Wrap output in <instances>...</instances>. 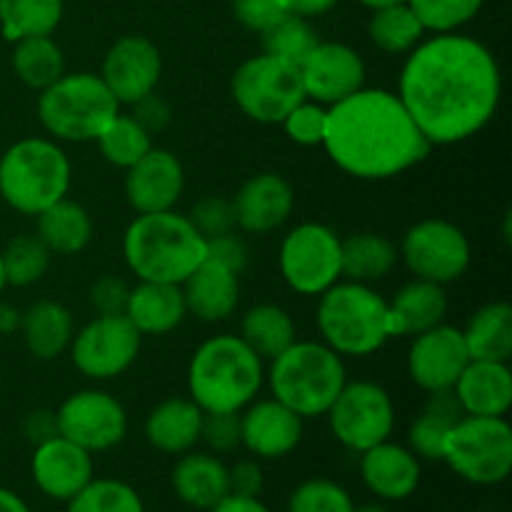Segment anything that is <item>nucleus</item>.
Instances as JSON below:
<instances>
[{
  "label": "nucleus",
  "instance_id": "obj_1",
  "mask_svg": "<svg viewBox=\"0 0 512 512\" xmlns=\"http://www.w3.org/2000/svg\"><path fill=\"white\" fill-rule=\"evenodd\" d=\"M398 98L433 148L478 135L498 113L503 73L488 45L470 35L438 33L408 53Z\"/></svg>",
  "mask_w": 512,
  "mask_h": 512
},
{
  "label": "nucleus",
  "instance_id": "obj_2",
  "mask_svg": "<svg viewBox=\"0 0 512 512\" xmlns=\"http://www.w3.org/2000/svg\"><path fill=\"white\" fill-rule=\"evenodd\" d=\"M323 148L343 173L358 180H390L423 163L425 140L398 93L360 88L328 108Z\"/></svg>",
  "mask_w": 512,
  "mask_h": 512
},
{
  "label": "nucleus",
  "instance_id": "obj_3",
  "mask_svg": "<svg viewBox=\"0 0 512 512\" xmlns=\"http://www.w3.org/2000/svg\"><path fill=\"white\" fill-rule=\"evenodd\" d=\"M263 380L265 360L240 335H213L188 365L190 400L203 413H240L260 393Z\"/></svg>",
  "mask_w": 512,
  "mask_h": 512
},
{
  "label": "nucleus",
  "instance_id": "obj_4",
  "mask_svg": "<svg viewBox=\"0 0 512 512\" xmlns=\"http://www.w3.org/2000/svg\"><path fill=\"white\" fill-rule=\"evenodd\" d=\"M123 258L138 280L180 285L205 260V238L188 215L145 213L125 228Z\"/></svg>",
  "mask_w": 512,
  "mask_h": 512
},
{
  "label": "nucleus",
  "instance_id": "obj_5",
  "mask_svg": "<svg viewBox=\"0 0 512 512\" xmlns=\"http://www.w3.org/2000/svg\"><path fill=\"white\" fill-rule=\"evenodd\" d=\"M318 298L315 320L323 343L343 358H365L398 338L390 303L373 285L338 280Z\"/></svg>",
  "mask_w": 512,
  "mask_h": 512
},
{
  "label": "nucleus",
  "instance_id": "obj_6",
  "mask_svg": "<svg viewBox=\"0 0 512 512\" xmlns=\"http://www.w3.org/2000/svg\"><path fill=\"white\" fill-rule=\"evenodd\" d=\"M345 383L343 355L323 340H295L270 360V393L303 420L328 413Z\"/></svg>",
  "mask_w": 512,
  "mask_h": 512
},
{
  "label": "nucleus",
  "instance_id": "obj_7",
  "mask_svg": "<svg viewBox=\"0 0 512 512\" xmlns=\"http://www.w3.org/2000/svg\"><path fill=\"white\" fill-rule=\"evenodd\" d=\"M73 165L58 140L23 138L0 158V195L13 210L38 215L65 198Z\"/></svg>",
  "mask_w": 512,
  "mask_h": 512
},
{
  "label": "nucleus",
  "instance_id": "obj_8",
  "mask_svg": "<svg viewBox=\"0 0 512 512\" xmlns=\"http://www.w3.org/2000/svg\"><path fill=\"white\" fill-rule=\"evenodd\" d=\"M118 113L120 103L98 73H65L38 95L40 125L65 143H95Z\"/></svg>",
  "mask_w": 512,
  "mask_h": 512
},
{
  "label": "nucleus",
  "instance_id": "obj_9",
  "mask_svg": "<svg viewBox=\"0 0 512 512\" xmlns=\"http://www.w3.org/2000/svg\"><path fill=\"white\" fill-rule=\"evenodd\" d=\"M443 463L470 485H500L512 470V428L505 418L463 415L445 440Z\"/></svg>",
  "mask_w": 512,
  "mask_h": 512
},
{
  "label": "nucleus",
  "instance_id": "obj_10",
  "mask_svg": "<svg viewBox=\"0 0 512 512\" xmlns=\"http://www.w3.org/2000/svg\"><path fill=\"white\" fill-rule=\"evenodd\" d=\"M230 93L240 113L263 125H280L285 115L305 100L300 70L273 55H253L238 65Z\"/></svg>",
  "mask_w": 512,
  "mask_h": 512
},
{
  "label": "nucleus",
  "instance_id": "obj_11",
  "mask_svg": "<svg viewBox=\"0 0 512 512\" xmlns=\"http://www.w3.org/2000/svg\"><path fill=\"white\" fill-rule=\"evenodd\" d=\"M280 275L298 295H323L343 280V238L325 223H300L280 243Z\"/></svg>",
  "mask_w": 512,
  "mask_h": 512
},
{
  "label": "nucleus",
  "instance_id": "obj_12",
  "mask_svg": "<svg viewBox=\"0 0 512 512\" xmlns=\"http://www.w3.org/2000/svg\"><path fill=\"white\" fill-rule=\"evenodd\" d=\"M325 415L335 440L353 453L385 443L395 428L393 398L373 380H348Z\"/></svg>",
  "mask_w": 512,
  "mask_h": 512
},
{
  "label": "nucleus",
  "instance_id": "obj_13",
  "mask_svg": "<svg viewBox=\"0 0 512 512\" xmlns=\"http://www.w3.org/2000/svg\"><path fill=\"white\" fill-rule=\"evenodd\" d=\"M398 253L405 268L415 278L438 285H448L463 278L473 260L468 235L458 225L443 218L418 220L403 235Z\"/></svg>",
  "mask_w": 512,
  "mask_h": 512
},
{
  "label": "nucleus",
  "instance_id": "obj_14",
  "mask_svg": "<svg viewBox=\"0 0 512 512\" xmlns=\"http://www.w3.org/2000/svg\"><path fill=\"white\" fill-rule=\"evenodd\" d=\"M143 335L125 315H95L70 340L73 365L90 380H113L135 363Z\"/></svg>",
  "mask_w": 512,
  "mask_h": 512
},
{
  "label": "nucleus",
  "instance_id": "obj_15",
  "mask_svg": "<svg viewBox=\"0 0 512 512\" xmlns=\"http://www.w3.org/2000/svg\"><path fill=\"white\" fill-rule=\"evenodd\" d=\"M55 423L58 435L90 455L115 448L128 433V413L123 403L105 390H80L65 398L55 410Z\"/></svg>",
  "mask_w": 512,
  "mask_h": 512
},
{
  "label": "nucleus",
  "instance_id": "obj_16",
  "mask_svg": "<svg viewBox=\"0 0 512 512\" xmlns=\"http://www.w3.org/2000/svg\"><path fill=\"white\" fill-rule=\"evenodd\" d=\"M98 75L120 105H133L158 90L163 58L158 45L145 35H123L108 48Z\"/></svg>",
  "mask_w": 512,
  "mask_h": 512
},
{
  "label": "nucleus",
  "instance_id": "obj_17",
  "mask_svg": "<svg viewBox=\"0 0 512 512\" xmlns=\"http://www.w3.org/2000/svg\"><path fill=\"white\" fill-rule=\"evenodd\" d=\"M298 70L305 98L325 108L365 88V73H368L358 50L345 43H323V40L310 50Z\"/></svg>",
  "mask_w": 512,
  "mask_h": 512
},
{
  "label": "nucleus",
  "instance_id": "obj_18",
  "mask_svg": "<svg viewBox=\"0 0 512 512\" xmlns=\"http://www.w3.org/2000/svg\"><path fill=\"white\" fill-rule=\"evenodd\" d=\"M470 363L463 330L453 325H435L425 333L413 335L408 350V375L423 393L450 390Z\"/></svg>",
  "mask_w": 512,
  "mask_h": 512
},
{
  "label": "nucleus",
  "instance_id": "obj_19",
  "mask_svg": "<svg viewBox=\"0 0 512 512\" xmlns=\"http://www.w3.org/2000/svg\"><path fill=\"white\" fill-rule=\"evenodd\" d=\"M185 190V170L178 155L165 148H150L125 170V200L138 215L175 210Z\"/></svg>",
  "mask_w": 512,
  "mask_h": 512
},
{
  "label": "nucleus",
  "instance_id": "obj_20",
  "mask_svg": "<svg viewBox=\"0 0 512 512\" xmlns=\"http://www.w3.org/2000/svg\"><path fill=\"white\" fill-rule=\"evenodd\" d=\"M303 440V418L280 400H253L240 410V445L260 460H280Z\"/></svg>",
  "mask_w": 512,
  "mask_h": 512
},
{
  "label": "nucleus",
  "instance_id": "obj_21",
  "mask_svg": "<svg viewBox=\"0 0 512 512\" xmlns=\"http://www.w3.org/2000/svg\"><path fill=\"white\" fill-rule=\"evenodd\" d=\"M30 473H33L40 493L60 500V503H68L95 478L93 455L80 445L70 443L63 435H53L35 445Z\"/></svg>",
  "mask_w": 512,
  "mask_h": 512
},
{
  "label": "nucleus",
  "instance_id": "obj_22",
  "mask_svg": "<svg viewBox=\"0 0 512 512\" xmlns=\"http://www.w3.org/2000/svg\"><path fill=\"white\" fill-rule=\"evenodd\" d=\"M230 200L238 230L248 235H268L293 215L295 190L280 173H258L250 175Z\"/></svg>",
  "mask_w": 512,
  "mask_h": 512
},
{
  "label": "nucleus",
  "instance_id": "obj_23",
  "mask_svg": "<svg viewBox=\"0 0 512 512\" xmlns=\"http://www.w3.org/2000/svg\"><path fill=\"white\" fill-rule=\"evenodd\" d=\"M360 478L380 503H400L418 490L423 468L408 445L385 440L360 453Z\"/></svg>",
  "mask_w": 512,
  "mask_h": 512
},
{
  "label": "nucleus",
  "instance_id": "obj_24",
  "mask_svg": "<svg viewBox=\"0 0 512 512\" xmlns=\"http://www.w3.org/2000/svg\"><path fill=\"white\" fill-rule=\"evenodd\" d=\"M188 315L200 323H220L235 313L240 300V280L225 265L205 258L188 278L180 283Z\"/></svg>",
  "mask_w": 512,
  "mask_h": 512
},
{
  "label": "nucleus",
  "instance_id": "obj_25",
  "mask_svg": "<svg viewBox=\"0 0 512 512\" xmlns=\"http://www.w3.org/2000/svg\"><path fill=\"white\" fill-rule=\"evenodd\" d=\"M453 390L465 415L505 418L512 405L510 365L495 360H470Z\"/></svg>",
  "mask_w": 512,
  "mask_h": 512
},
{
  "label": "nucleus",
  "instance_id": "obj_26",
  "mask_svg": "<svg viewBox=\"0 0 512 512\" xmlns=\"http://www.w3.org/2000/svg\"><path fill=\"white\" fill-rule=\"evenodd\" d=\"M173 493L180 503L193 510H205L220 503L230 493L228 465L213 453H183L170 475Z\"/></svg>",
  "mask_w": 512,
  "mask_h": 512
},
{
  "label": "nucleus",
  "instance_id": "obj_27",
  "mask_svg": "<svg viewBox=\"0 0 512 512\" xmlns=\"http://www.w3.org/2000/svg\"><path fill=\"white\" fill-rule=\"evenodd\" d=\"M125 318L133 323L140 335H168L180 328L188 318L185 298L180 285L175 283H150L138 280V285L130 288L128 308Z\"/></svg>",
  "mask_w": 512,
  "mask_h": 512
},
{
  "label": "nucleus",
  "instance_id": "obj_28",
  "mask_svg": "<svg viewBox=\"0 0 512 512\" xmlns=\"http://www.w3.org/2000/svg\"><path fill=\"white\" fill-rule=\"evenodd\" d=\"M203 410L190 398H168L145 418V440L165 455L190 453L200 443Z\"/></svg>",
  "mask_w": 512,
  "mask_h": 512
},
{
  "label": "nucleus",
  "instance_id": "obj_29",
  "mask_svg": "<svg viewBox=\"0 0 512 512\" xmlns=\"http://www.w3.org/2000/svg\"><path fill=\"white\" fill-rule=\"evenodd\" d=\"M388 303L398 338L425 333V330L445 323V315H448V293H445V285L430 283V280H410Z\"/></svg>",
  "mask_w": 512,
  "mask_h": 512
},
{
  "label": "nucleus",
  "instance_id": "obj_30",
  "mask_svg": "<svg viewBox=\"0 0 512 512\" xmlns=\"http://www.w3.org/2000/svg\"><path fill=\"white\" fill-rule=\"evenodd\" d=\"M20 333L33 358L55 360L70 348L75 335L73 315L58 300H38L20 313Z\"/></svg>",
  "mask_w": 512,
  "mask_h": 512
},
{
  "label": "nucleus",
  "instance_id": "obj_31",
  "mask_svg": "<svg viewBox=\"0 0 512 512\" xmlns=\"http://www.w3.org/2000/svg\"><path fill=\"white\" fill-rule=\"evenodd\" d=\"M35 235L53 255H78L93 240V218L68 195L35 215Z\"/></svg>",
  "mask_w": 512,
  "mask_h": 512
},
{
  "label": "nucleus",
  "instance_id": "obj_32",
  "mask_svg": "<svg viewBox=\"0 0 512 512\" xmlns=\"http://www.w3.org/2000/svg\"><path fill=\"white\" fill-rule=\"evenodd\" d=\"M465 348L470 360H495L510 363L512 358V305L493 300L470 315L463 328Z\"/></svg>",
  "mask_w": 512,
  "mask_h": 512
},
{
  "label": "nucleus",
  "instance_id": "obj_33",
  "mask_svg": "<svg viewBox=\"0 0 512 512\" xmlns=\"http://www.w3.org/2000/svg\"><path fill=\"white\" fill-rule=\"evenodd\" d=\"M398 260V245L383 233L363 230L343 240V280L373 285L388 278Z\"/></svg>",
  "mask_w": 512,
  "mask_h": 512
},
{
  "label": "nucleus",
  "instance_id": "obj_34",
  "mask_svg": "<svg viewBox=\"0 0 512 512\" xmlns=\"http://www.w3.org/2000/svg\"><path fill=\"white\" fill-rule=\"evenodd\" d=\"M238 335L263 360H273L298 340L290 313L275 303H258L245 310Z\"/></svg>",
  "mask_w": 512,
  "mask_h": 512
},
{
  "label": "nucleus",
  "instance_id": "obj_35",
  "mask_svg": "<svg viewBox=\"0 0 512 512\" xmlns=\"http://www.w3.org/2000/svg\"><path fill=\"white\" fill-rule=\"evenodd\" d=\"M13 70L20 83L30 90H45L60 75H65V55L53 35H33V38L15 40Z\"/></svg>",
  "mask_w": 512,
  "mask_h": 512
},
{
  "label": "nucleus",
  "instance_id": "obj_36",
  "mask_svg": "<svg viewBox=\"0 0 512 512\" xmlns=\"http://www.w3.org/2000/svg\"><path fill=\"white\" fill-rule=\"evenodd\" d=\"M368 35L370 43L388 55L410 53L423 40L425 28L415 10L408 3L388 5V8L370 10Z\"/></svg>",
  "mask_w": 512,
  "mask_h": 512
},
{
  "label": "nucleus",
  "instance_id": "obj_37",
  "mask_svg": "<svg viewBox=\"0 0 512 512\" xmlns=\"http://www.w3.org/2000/svg\"><path fill=\"white\" fill-rule=\"evenodd\" d=\"M63 20V0H0V28L5 40L53 35Z\"/></svg>",
  "mask_w": 512,
  "mask_h": 512
},
{
  "label": "nucleus",
  "instance_id": "obj_38",
  "mask_svg": "<svg viewBox=\"0 0 512 512\" xmlns=\"http://www.w3.org/2000/svg\"><path fill=\"white\" fill-rule=\"evenodd\" d=\"M95 145L110 165L128 170L153 148V135L130 113H118L100 130Z\"/></svg>",
  "mask_w": 512,
  "mask_h": 512
},
{
  "label": "nucleus",
  "instance_id": "obj_39",
  "mask_svg": "<svg viewBox=\"0 0 512 512\" xmlns=\"http://www.w3.org/2000/svg\"><path fill=\"white\" fill-rule=\"evenodd\" d=\"M263 40V53L283 60V63L300 68L303 60L308 58L310 50L320 43L318 30L313 28L310 18L285 13L283 18L275 20L268 30L260 33Z\"/></svg>",
  "mask_w": 512,
  "mask_h": 512
},
{
  "label": "nucleus",
  "instance_id": "obj_40",
  "mask_svg": "<svg viewBox=\"0 0 512 512\" xmlns=\"http://www.w3.org/2000/svg\"><path fill=\"white\" fill-rule=\"evenodd\" d=\"M0 258H3L5 280H8V285L28 288V285H35L38 280L45 278L53 253H50L48 245H45L38 235L23 233L15 235V238L5 245Z\"/></svg>",
  "mask_w": 512,
  "mask_h": 512
},
{
  "label": "nucleus",
  "instance_id": "obj_41",
  "mask_svg": "<svg viewBox=\"0 0 512 512\" xmlns=\"http://www.w3.org/2000/svg\"><path fill=\"white\" fill-rule=\"evenodd\" d=\"M68 512H145V505L138 490L125 480L93 478L68 500Z\"/></svg>",
  "mask_w": 512,
  "mask_h": 512
},
{
  "label": "nucleus",
  "instance_id": "obj_42",
  "mask_svg": "<svg viewBox=\"0 0 512 512\" xmlns=\"http://www.w3.org/2000/svg\"><path fill=\"white\" fill-rule=\"evenodd\" d=\"M485 0H408L425 33H458L480 13Z\"/></svg>",
  "mask_w": 512,
  "mask_h": 512
},
{
  "label": "nucleus",
  "instance_id": "obj_43",
  "mask_svg": "<svg viewBox=\"0 0 512 512\" xmlns=\"http://www.w3.org/2000/svg\"><path fill=\"white\" fill-rule=\"evenodd\" d=\"M288 512H355L353 495L328 478H310L293 490Z\"/></svg>",
  "mask_w": 512,
  "mask_h": 512
},
{
  "label": "nucleus",
  "instance_id": "obj_44",
  "mask_svg": "<svg viewBox=\"0 0 512 512\" xmlns=\"http://www.w3.org/2000/svg\"><path fill=\"white\" fill-rule=\"evenodd\" d=\"M283 130L288 140L300 148H323L325 128H328V108L305 98L283 118Z\"/></svg>",
  "mask_w": 512,
  "mask_h": 512
},
{
  "label": "nucleus",
  "instance_id": "obj_45",
  "mask_svg": "<svg viewBox=\"0 0 512 512\" xmlns=\"http://www.w3.org/2000/svg\"><path fill=\"white\" fill-rule=\"evenodd\" d=\"M453 425V420L440 418V415L423 408L418 418H415L408 428L410 453L418 460H435V463H443L445 440H448V433Z\"/></svg>",
  "mask_w": 512,
  "mask_h": 512
},
{
  "label": "nucleus",
  "instance_id": "obj_46",
  "mask_svg": "<svg viewBox=\"0 0 512 512\" xmlns=\"http://www.w3.org/2000/svg\"><path fill=\"white\" fill-rule=\"evenodd\" d=\"M188 220L205 240L238 228L235 225L233 200L223 198V195H203L200 200H195Z\"/></svg>",
  "mask_w": 512,
  "mask_h": 512
},
{
  "label": "nucleus",
  "instance_id": "obj_47",
  "mask_svg": "<svg viewBox=\"0 0 512 512\" xmlns=\"http://www.w3.org/2000/svg\"><path fill=\"white\" fill-rule=\"evenodd\" d=\"M200 443L213 455L233 453L240 448V413H205L200 428Z\"/></svg>",
  "mask_w": 512,
  "mask_h": 512
},
{
  "label": "nucleus",
  "instance_id": "obj_48",
  "mask_svg": "<svg viewBox=\"0 0 512 512\" xmlns=\"http://www.w3.org/2000/svg\"><path fill=\"white\" fill-rule=\"evenodd\" d=\"M130 298L128 280L120 275H100L88 290V300L95 315H125Z\"/></svg>",
  "mask_w": 512,
  "mask_h": 512
},
{
  "label": "nucleus",
  "instance_id": "obj_49",
  "mask_svg": "<svg viewBox=\"0 0 512 512\" xmlns=\"http://www.w3.org/2000/svg\"><path fill=\"white\" fill-rule=\"evenodd\" d=\"M235 20L250 33H263L285 15L278 0H230Z\"/></svg>",
  "mask_w": 512,
  "mask_h": 512
},
{
  "label": "nucleus",
  "instance_id": "obj_50",
  "mask_svg": "<svg viewBox=\"0 0 512 512\" xmlns=\"http://www.w3.org/2000/svg\"><path fill=\"white\" fill-rule=\"evenodd\" d=\"M205 258L215 260V263L225 265L233 273H243L248 268V245L240 235H235V230L223 235H215V238L205 240Z\"/></svg>",
  "mask_w": 512,
  "mask_h": 512
},
{
  "label": "nucleus",
  "instance_id": "obj_51",
  "mask_svg": "<svg viewBox=\"0 0 512 512\" xmlns=\"http://www.w3.org/2000/svg\"><path fill=\"white\" fill-rule=\"evenodd\" d=\"M130 115L148 130L150 135L163 133L170 123H173V108L165 98H160L158 93H148L145 98H140L138 103L130 105Z\"/></svg>",
  "mask_w": 512,
  "mask_h": 512
},
{
  "label": "nucleus",
  "instance_id": "obj_52",
  "mask_svg": "<svg viewBox=\"0 0 512 512\" xmlns=\"http://www.w3.org/2000/svg\"><path fill=\"white\" fill-rule=\"evenodd\" d=\"M228 475H230V493L260 498V493H263L265 488V473L258 465V460H238L233 468H228Z\"/></svg>",
  "mask_w": 512,
  "mask_h": 512
},
{
  "label": "nucleus",
  "instance_id": "obj_53",
  "mask_svg": "<svg viewBox=\"0 0 512 512\" xmlns=\"http://www.w3.org/2000/svg\"><path fill=\"white\" fill-rule=\"evenodd\" d=\"M25 435H28V440H33L35 445H40L43 440L58 435L55 413H50V410H38V413H30L28 418H25Z\"/></svg>",
  "mask_w": 512,
  "mask_h": 512
},
{
  "label": "nucleus",
  "instance_id": "obj_54",
  "mask_svg": "<svg viewBox=\"0 0 512 512\" xmlns=\"http://www.w3.org/2000/svg\"><path fill=\"white\" fill-rule=\"evenodd\" d=\"M280 8L290 15H300V18H318V15L330 13L340 0H278Z\"/></svg>",
  "mask_w": 512,
  "mask_h": 512
},
{
  "label": "nucleus",
  "instance_id": "obj_55",
  "mask_svg": "<svg viewBox=\"0 0 512 512\" xmlns=\"http://www.w3.org/2000/svg\"><path fill=\"white\" fill-rule=\"evenodd\" d=\"M208 512H270V508L260 498L228 493L218 505H215V508H210Z\"/></svg>",
  "mask_w": 512,
  "mask_h": 512
},
{
  "label": "nucleus",
  "instance_id": "obj_56",
  "mask_svg": "<svg viewBox=\"0 0 512 512\" xmlns=\"http://www.w3.org/2000/svg\"><path fill=\"white\" fill-rule=\"evenodd\" d=\"M0 512H33L28 508L20 495H15L13 490L8 488H0Z\"/></svg>",
  "mask_w": 512,
  "mask_h": 512
},
{
  "label": "nucleus",
  "instance_id": "obj_57",
  "mask_svg": "<svg viewBox=\"0 0 512 512\" xmlns=\"http://www.w3.org/2000/svg\"><path fill=\"white\" fill-rule=\"evenodd\" d=\"M15 328H20V313L10 305H0V333L8 335Z\"/></svg>",
  "mask_w": 512,
  "mask_h": 512
},
{
  "label": "nucleus",
  "instance_id": "obj_58",
  "mask_svg": "<svg viewBox=\"0 0 512 512\" xmlns=\"http://www.w3.org/2000/svg\"><path fill=\"white\" fill-rule=\"evenodd\" d=\"M358 3L365 5L368 10H378V8H388V5L408 3V0H358Z\"/></svg>",
  "mask_w": 512,
  "mask_h": 512
},
{
  "label": "nucleus",
  "instance_id": "obj_59",
  "mask_svg": "<svg viewBox=\"0 0 512 512\" xmlns=\"http://www.w3.org/2000/svg\"><path fill=\"white\" fill-rule=\"evenodd\" d=\"M355 512H393L385 503H368V505H355Z\"/></svg>",
  "mask_w": 512,
  "mask_h": 512
},
{
  "label": "nucleus",
  "instance_id": "obj_60",
  "mask_svg": "<svg viewBox=\"0 0 512 512\" xmlns=\"http://www.w3.org/2000/svg\"><path fill=\"white\" fill-rule=\"evenodd\" d=\"M8 285V280H5V268H3V258H0V293H3V288Z\"/></svg>",
  "mask_w": 512,
  "mask_h": 512
}]
</instances>
